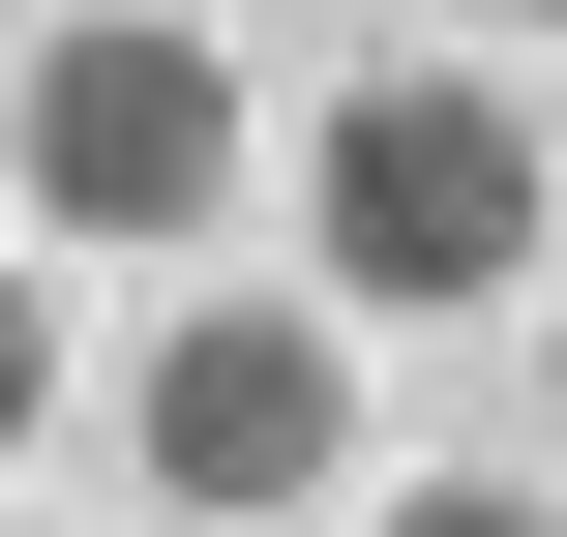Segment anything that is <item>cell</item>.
<instances>
[{
	"mask_svg": "<svg viewBox=\"0 0 567 537\" xmlns=\"http://www.w3.org/2000/svg\"><path fill=\"white\" fill-rule=\"evenodd\" d=\"M30 209H90V239H209L239 209V30H30Z\"/></svg>",
	"mask_w": 567,
	"mask_h": 537,
	"instance_id": "3957f363",
	"label": "cell"
},
{
	"mask_svg": "<svg viewBox=\"0 0 567 537\" xmlns=\"http://www.w3.org/2000/svg\"><path fill=\"white\" fill-rule=\"evenodd\" d=\"M299 239H329V329H478V299H538V120L478 60H359Z\"/></svg>",
	"mask_w": 567,
	"mask_h": 537,
	"instance_id": "6da1fadb",
	"label": "cell"
},
{
	"mask_svg": "<svg viewBox=\"0 0 567 537\" xmlns=\"http://www.w3.org/2000/svg\"><path fill=\"white\" fill-rule=\"evenodd\" d=\"M120 448H150V508H179V537L329 508V448H359V329H329V299H179L150 389H120Z\"/></svg>",
	"mask_w": 567,
	"mask_h": 537,
	"instance_id": "7a4b0ae2",
	"label": "cell"
},
{
	"mask_svg": "<svg viewBox=\"0 0 567 537\" xmlns=\"http://www.w3.org/2000/svg\"><path fill=\"white\" fill-rule=\"evenodd\" d=\"M359 537H567V478H389Z\"/></svg>",
	"mask_w": 567,
	"mask_h": 537,
	"instance_id": "277c9868",
	"label": "cell"
},
{
	"mask_svg": "<svg viewBox=\"0 0 567 537\" xmlns=\"http://www.w3.org/2000/svg\"><path fill=\"white\" fill-rule=\"evenodd\" d=\"M0 537H30V508H0Z\"/></svg>",
	"mask_w": 567,
	"mask_h": 537,
	"instance_id": "52a82bcc",
	"label": "cell"
},
{
	"mask_svg": "<svg viewBox=\"0 0 567 537\" xmlns=\"http://www.w3.org/2000/svg\"><path fill=\"white\" fill-rule=\"evenodd\" d=\"M538 448H567V329H538Z\"/></svg>",
	"mask_w": 567,
	"mask_h": 537,
	"instance_id": "8992f818",
	"label": "cell"
},
{
	"mask_svg": "<svg viewBox=\"0 0 567 537\" xmlns=\"http://www.w3.org/2000/svg\"><path fill=\"white\" fill-rule=\"evenodd\" d=\"M30 419H60V299L0 269V448H30Z\"/></svg>",
	"mask_w": 567,
	"mask_h": 537,
	"instance_id": "5b68a950",
	"label": "cell"
}]
</instances>
